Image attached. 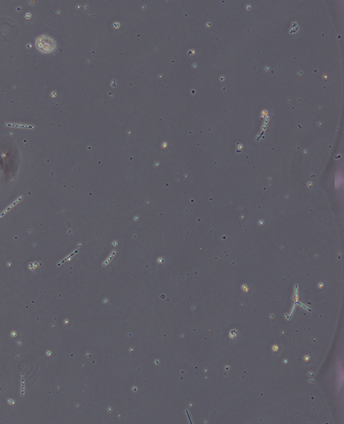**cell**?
<instances>
[{
    "mask_svg": "<svg viewBox=\"0 0 344 424\" xmlns=\"http://www.w3.org/2000/svg\"><path fill=\"white\" fill-rule=\"evenodd\" d=\"M35 45H36V48L43 53L52 52L57 47L56 42L53 38H51L48 35H45V34L38 37L36 42H35Z\"/></svg>",
    "mask_w": 344,
    "mask_h": 424,
    "instance_id": "obj_1",
    "label": "cell"
}]
</instances>
